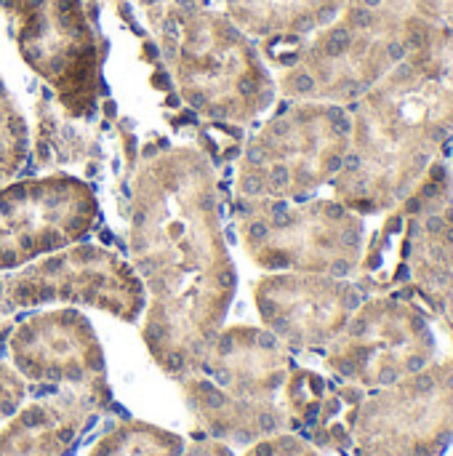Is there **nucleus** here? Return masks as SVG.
<instances>
[{"instance_id":"11","label":"nucleus","mask_w":453,"mask_h":456,"mask_svg":"<svg viewBox=\"0 0 453 456\" xmlns=\"http://www.w3.org/2000/svg\"><path fill=\"white\" fill-rule=\"evenodd\" d=\"M254 302L270 334L291 347H323L344 331L366 291L350 278L270 273L254 283Z\"/></svg>"},{"instance_id":"18","label":"nucleus","mask_w":453,"mask_h":456,"mask_svg":"<svg viewBox=\"0 0 453 456\" xmlns=\"http://www.w3.org/2000/svg\"><path fill=\"white\" fill-rule=\"evenodd\" d=\"M24 398H27L24 377L0 361V419H11L24 406Z\"/></svg>"},{"instance_id":"1","label":"nucleus","mask_w":453,"mask_h":456,"mask_svg":"<svg viewBox=\"0 0 453 456\" xmlns=\"http://www.w3.org/2000/svg\"><path fill=\"white\" fill-rule=\"evenodd\" d=\"M128 254L147 294L142 339L155 363L182 382L224 329L238 291L216 168L198 147L155 150L136 166Z\"/></svg>"},{"instance_id":"19","label":"nucleus","mask_w":453,"mask_h":456,"mask_svg":"<svg viewBox=\"0 0 453 456\" xmlns=\"http://www.w3.org/2000/svg\"><path fill=\"white\" fill-rule=\"evenodd\" d=\"M246 456H315L299 438L294 436H267L256 446H251Z\"/></svg>"},{"instance_id":"6","label":"nucleus","mask_w":453,"mask_h":456,"mask_svg":"<svg viewBox=\"0 0 453 456\" xmlns=\"http://www.w3.org/2000/svg\"><path fill=\"white\" fill-rule=\"evenodd\" d=\"M352 139L344 104L288 99L251 134L235 174L238 200H307L342 171Z\"/></svg>"},{"instance_id":"21","label":"nucleus","mask_w":453,"mask_h":456,"mask_svg":"<svg viewBox=\"0 0 453 456\" xmlns=\"http://www.w3.org/2000/svg\"><path fill=\"white\" fill-rule=\"evenodd\" d=\"M451 139H453V136H451ZM451 158H453V155H451Z\"/></svg>"},{"instance_id":"2","label":"nucleus","mask_w":453,"mask_h":456,"mask_svg":"<svg viewBox=\"0 0 453 456\" xmlns=\"http://www.w3.org/2000/svg\"><path fill=\"white\" fill-rule=\"evenodd\" d=\"M352 139L334 198L360 216L403 206L453 136V88L427 61L403 59L350 104Z\"/></svg>"},{"instance_id":"17","label":"nucleus","mask_w":453,"mask_h":456,"mask_svg":"<svg viewBox=\"0 0 453 456\" xmlns=\"http://www.w3.org/2000/svg\"><path fill=\"white\" fill-rule=\"evenodd\" d=\"M29 158V126L0 77V184L11 182Z\"/></svg>"},{"instance_id":"5","label":"nucleus","mask_w":453,"mask_h":456,"mask_svg":"<svg viewBox=\"0 0 453 456\" xmlns=\"http://www.w3.org/2000/svg\"><path fill=\"white\" fill-rule=\"evenodd\" d=\"M288 379V358L267 329L230 326L182 379L184 401L208 436L254 444L280 433L275 395Z\"/></svg>"},{"instance_id":"8","label":"nucleus","mask_w":453,"mask_h":456,"mask_svg":"<svg viewBox=\"0 0 453 456\" xmlns=\"http://www.w3.org/2000/svg\"><path fill=\"white\" fill-rule=\"evenodd\" d=\"M21 61L53 91L59 107L91 118L101 94V48L83 0H0Z\"/></svg>"},{"instance_id":"12","label":"nucleus","mask_w":453,"mask_h":456,"mask_svg":"<svg viewBox=\"0 0 453 456\" xmlns=\"http://www.w3.org/2000/svg\"><path fill=\"white\" fill-rule=\"evenodd\" d=\"M13 369L32 385L107 390L104 353L88 318L72 307L35 313L8 334Z\"/></svg>"},{"instance_id":"14","label":"nucleus","mask_w":453,"mask_h":456,"mask_svg":"<svg viewBox=\"0 0 453 456\" xmlns=\"http://www.w3.org/2000/svg\"><path fill=\"white\" fill-rule=\"evenodd\" d=\"M109 390H69L19 409L0 430V456H67Z\"/></svg>"},{"instance_id":"3","label":"nucleus","mask_w":453,"mask_h":456,"mask_svg":"<svg viewBox=\"0 0 453 456\" xmlns=\"http://www.w3.org/2000/svg\"><path fill=\"white\" fill-rule=\"evenodd\" d=\"M453 37V0H347L294 51L278 91L350 107L403 59Z\"/></svg>"},{"instance_id":"10","label":"nucleus","mask_w":453,"mask_h":456,"mask_svg":"<svg viewBox=\"0 0 453 456\" xmlns=\"http://www.w3.org/2000/svg\"><path fill=\"white\" fill-rule=\"evenodd\" d=\"M96 222V192L80 176L51 174L0 184V273L80 243Z\"/></svg>"},{"instance_id":"20","label":"nucleus","mask_w":453,"mask_h":456,"mask_svg":"<svg viewBox=\"0 0 453 456\" xmlns=\"http://www.w3.org/2000/svg\"><path fill=\"white\" fill-rule=\"evenodd\" d=\"M179 456H235L222 441H211V444H195L190 449H184Z\"/></svg>"},{"instance_id":"16","label":"nucleus","mask_w":453,"mask_h":456,"mask_svg":"<svg viewBox=\"0 0 453 456\" xmlns=\"http://www.w3.org/2000/svg\"><path fill=\"white\" fill-rule=\"evenodd\" d=\"M184 441L176 433L147 422H123L115 425L88 456H179Z\"/></svg>"},{"instance_id":"15","label":"nucleus","mask_w":453,"mask_h":456,"mask_svg":"<svg viewBox=\"0 0 453 456\" xmlns=\"http://www.w3.org/2000/svg\"><path fill=\"white\" fill-rule=\"evenodd\" d=\"M347 0H224V13L251 40H304L344 8Z\"/></svg>"},{"instance_id":"9","label":"nucleus","mask_w":453,"mask_h":456,"mask_svg":"<svg viewBox=\"0 0 453 456\" xmlns=\"http://www.w3.org/2000/svg\"><path fill=\"white\" fill-rule=\"evenodd\" d=\"M40 305H85L133 323L144 315L147 294L131 262L104 246L72 243L0 273V307L8 321Z\"/></svg>"},{"instance_id":"4","label":"nucleus","mask_w":453,"mask_h":456,"mask_svg":"<svg viewBox=\"0 0 453 456\" xmlns=\"http://www.w3.org/2000/svg\"><path fill=\"white\" fill-rule=\"evenodd\" d=\"M179 96L216 123H251L275 104L278 83L256 40L203 0H142Z\"/></svg>"},{"instance_id":"7","label":"nucleus","mask_w":453,"mask_h":456,"mask_svg":"<svg viewBox=\"0 0 453 456\" xmlns=\"http://www.w3.org/2000/svg\"><path fill=\"white\" fill-rule=\"evenodd\" d=\"M238 235L267 273L352 278L366 256V216L336 198L238 200Z\"/></svg>"},{"instance_id":"13","label":"nucleus","mask_w":453,"mask_h":456,"mask_svg":"<svg viewBox=\"0 0 453 456\" xmlns=\"http://www.w3.org/2000/svg\"><path fill=\"white\" fill-rule=\"evenodd\" d=\"M406 224L398 281L414 283L441 315L453 321V176L438 158L417 192L398 206Z\"/></svg>"}]
</instances>
